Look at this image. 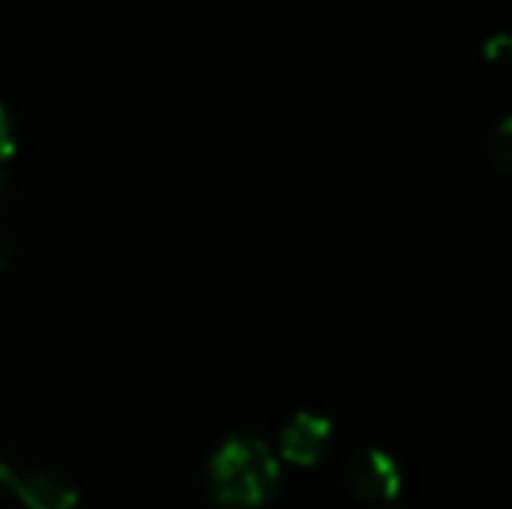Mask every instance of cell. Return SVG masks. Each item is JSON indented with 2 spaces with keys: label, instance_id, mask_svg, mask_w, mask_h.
Masks as SVG:
<instances>
[{
  "label": "cell",
  "instance_id": "obj_3",
  "mask_svg": "<svg viewBox=\"0 0 512 509\" xmlns=\"http://www.w3.org/2000/svg\"><path fill=\"white\" fill-rule=\"evenodd\" d=\"M348 489L363 504H390L399 498L402 471L396 459L384 450H366L348 465Z\"/></svg>",
  "mask_w": 512,
  "mask_h": 509
},
{
  "label": "cell",
  "instance_id": "obj_9",
  "mask_svg": "<svg viewBox=\"0 0 512 509\" xmlns=\"http://www.w3.org/2000/svg\"><path fill=\"white\" fill-rule=\"evenodd\" d=\"M6 186H9V177H6V171L0 168V201H3V195H6Z\"/></svg>",
  "mask_w": 512,
  "mask_h": 509
},
{
  "label": "cell",
  "instance_id": "obj_2",
  "mask_svg": "<svg viewBox=\"0 0 512 509\" xmlns=\"http://www.w3.org/2000/svg\"><path fill=\"white\" fill-rule=\"evenodd\" d=\"M0 489L12 492L27 509H75L78 504V492L48 468L18 474L0 462Z\"/></svg>",
  "mask_w": 512,
  "mask_h": 509
},
{
  "label": "cell",
  "instance_id": "obj_5",
  "mask_svg": "<svg viewBox=\"0 0 512 509\" xmlns=\"http://www.w3.org/2000/svg\"><path fill=\"white\" fill-rule=\"evenodd\" d=\"M489 153H492V159H495L501 168H507V165H510V117H504V120H501V126H498V132L492 135V147H489Z\"/></svg>",
  "mask_w": 512,
  "mask_h": 509
},
{
  "label": "cell",
  "instance_id": "obj_1",
  "mask_svg": "<svg viewBox=\"0 0 512 509\" xmlns=\"http://www.w3.org/2000/svg\"><path fill=\"white\" fill-rule=\"evenodd\" d=\"M279 489V465L264 441L231 435L207 462V492L225 507H264Z\"/></svg>",
  "mask_w": 512,
  "mask_h": 509
},
{
  "label": "cell",
  "instance_id": "obj_6",
  "mask_svg": "<svg viewBox=\"0 0 512 509\" xmlns=\"http://www.w3.org/2000/svg\"><path fill=\"white\" fill-rule=\"evenodd\" d=\"M15 153V123L6 105L0 102V162H6Z\"/></svg>",
  "mask_w": 512,
  "mask_h": 509
},
{
  "label": "cell",
  "instance_id": "obj_7",
  "mask_svg": "<svg viewBox=\"0 0 512 509\" xmlns=\"http://www.w3.org/2000/svg\"><path fill=\"white\" fill-rule=\"evenodd\" d=\"M507 45H510V36H507V33H498V36H492V39L486 42V54H489V57H498V51L507 48Z\"/></svg>",
  "mask_w": 512,
  "mask_h": 509
},
{
  "label": "cell",
  "instance_id": "obj_8",
  "mask_svg": "<svg viewBox=\"0 0 512 509\" xmlns=\"http://www.w3.org/2000/svg\"><path fill=\"white\" fill-rule=\"evenodd\" d=\"M9 252H12V249H9V240H6V234L0 231V267L9 261Z\"/></svg>",
  "mask_w": 512,
  "mask_h": 509
},
{
  "label": "cell",
  "instance_id": "obj_4",
  "mask_svg": "<svg viewBox=\"0 0 512 509\" xmlns=\"http://www.w3.org/2000/svg\"><path fill=\"white\" fill-rule=\"evenodd\" d=\"M330 444H333V423L327 417L309 414V411L294 414L288 420V426L282 429V435H279L282 456L291 465H300V468L318 465L327 456Z\"/></svg>",
  "mask_w": 512,
  "mask_h": 509
}]
</instances>
